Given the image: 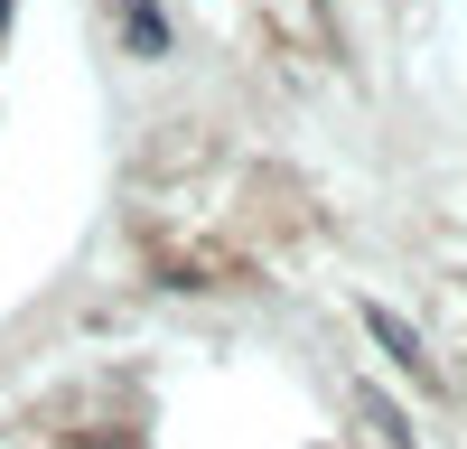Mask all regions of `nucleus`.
<instances>
[{"instance_id": "f257e3e1", "label": "nucleus", "mask_w": 467, "mask_h": 449, "mask_svg": "<svg viewBox=\"0 0 467 449\" xmlns=\"http://www.w3.org/2000/svg\"><path fill=\"white\" fill-rule=\"evenodd\" d=\"M122 37H131V57H169V19H160V10H131Z\"/></svg>"}, {"instance_id": "f03ea898", "label": "nucleus", "mask_w": 467, "mask_h": 449, "mask_svg": "<svg viewBox=\"0 0 467 449\" xmlns=\"http://www.w3.org/2000/svg\"><path fill=\"white\" fill-rule=\"evenodd\" d=\"M365 328H374V337H383V347H393V356H402V365L420 374V337H411V328H402L393 309H365Z\"/></svg>"}, {"instance_id": "7ed1b4c3", "label": "nucleus", "mask_w": 467, "mask_h": 449, "mask_svg": "<svg viewBox=\"0 0 467 449\" xmlns=\"http://www.w3.org/2000/svg\"><path fill=\"white\" fill-rule=\"evenodd\" d=\"M0 37H10V0H0Z\"/></svg>"}]
</instances>
